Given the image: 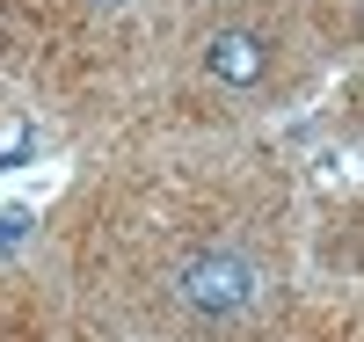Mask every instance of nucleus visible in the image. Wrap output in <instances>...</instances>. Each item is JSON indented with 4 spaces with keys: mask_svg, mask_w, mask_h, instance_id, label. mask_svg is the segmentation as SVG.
<instances>
[{
    "mask_svg": "<svg viewBox=\"0 0 364 342\" xmlns=\"http://www.w3.org/2000/svg\"><path fill=\"white\" fill-rule=\"evenodd\" d=\"M175 299L190 306V314H204V321L248 314V306L262 299V269L248 255H233V247H204V255H190L175 269Z\"/></svg>",
    "mask_w": 364,
    "mask_h": 342,
    "instance_id": "obj_1",
    "label": "nucleus"
},
{
    "mask_svg": "<svg viewBox=\"0 0 364 342\" xmlns=\"http://www.w3.org/2000/svg\"><path fill=\"white\" fill-rule=\"evenodd\" d=\"M204 73L219 87H255L269 73V37L262 29H211L204 37Z\"/></svg>",
    "mask_w": 364,
    "mask_h": 342,
    "instance_id": "obj_2",
    "label": "nucleus"
},
{
    "mask_svg": "<svg viewBox=\"0 0 364 342\" xmlns=\"http://www.w3.org/2000/svg\"><path fill=\"white\" fill-rule=\"evenodd\" d=\"M29 233V211H0V247H15Z\"/></svg>",
    "mask_w": 364,
    "mask_h": 342,
    "instance_id": "obj_3",
    "label": "nucleus"
}]
</instances>
